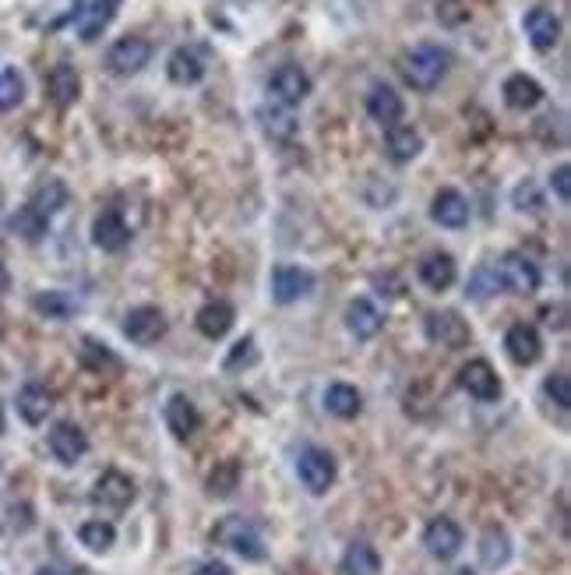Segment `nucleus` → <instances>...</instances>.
<instances>
[{
  "label": "nucleus",
  "instance_id": "6",
  "mask_svg": "<svg viewBox=\"0 0 571 575\" xmlns=\"http://www.w3.org/2000/svg\"><path fill=\"white\" fill-rule=\"evenodd\" d=\"M494 272H497V283L512 293H522V297L540 290V269H536V262H529L526 254H515V251L505 254V258L494 265Z\"/></svg>",
  "mask_w": 571,
  "mask_h": 575
},
{
  "label": "nucleus",
  "instance_id": "24",
  "mask_svg": "<svg viewBox=\"0 0 571 575\" xmlns=\"http://www.w3.org/2000/svg\"><path fill=\"white\" fill-rule=\"evenodd\" d=\"M381 325H385V318H381V311L371 300L356 297L353 304L346 307V329L353 332L356 339H374L381 332Z\"/></svg>",
  "mask_w": 571,
  "mask_h": 575
},
{
  "label": "nucleus",
  "instance_id": "30",
  "mask_svg": "<svg viewBox=\"0 0 571 575\" xmlns=\"http://www.w3.org/2000/svg\"><path fill=\"white\" fill-rule=\"evenodd\" d=\"M325 410L332 413V417H339V420H353L356 413L364 410V396L353 389V385H328V392H325Z\"/></svg>",
  "mask_w": 571,
  "mask_h": 575
},
{
  "label": "nucleus",
  "instance_id": "17",
  "mask_svg": "<svg viewBox=\"0 0 571 575\" xmlns=\"http://www.w3.org/2000/svg\"><path fill=\"white\" fill-rule=\"evenodd\" d=\"M501 96H505V106L508 110H519V113H526V110H533V106H540L543 103V85L536 82L533 75H508L505 78V85H501Z\"/></svg>",
  "mask_w": 571,
  "mask_h": 575
},
{
  "label": "nucleus",
  "instance_id": "34",
  "mask_svg": "<svg viewBox=\"0 0 571 575\" xmlns=\"http://www.w3.org/2000/svg\"><path fill=\"white\" fill-rule=\"evenodd\" d=\"M78 540H82L92 554H106L113 547V540H117V530H113L110 523H103V519H89V523L78 530Z\"/></svg>",
  "mask_w": 571,
  "mask_h": 575
},
{
  "label": "nucleus",
  "instance_id": "47",
  "mask_svg": "<svg viewBox=\"0 0 571 575\" xmlns=\"http://www.w3.org/2000/svg\"><path fill=\"white\" fill-rule=\"evenodd\" d=\"M455 575H473V572H469V568H459V572H455Z\"/></svg>",
  "mask_w": 571,
  "mask_h": 575
},
{
  "label": "nucleus",
  "instance_id": "36",
  "mask_svg": "<svg viewBox=\"0 0 571 575\" xmlns=\"http://www.w3.org/2000/svg\"><path fill=\"white\" fill-rule=\"evenodd\" d=\"M25 99V78L18 68H0V113L15 110Z\"/></svg>",
  "mask_w": 571,
  "mask_h": 575
},
{
  "label": "nucleus",
  "instance_id": "39",
  "mask_svg": "<svg viewBox=\"0 0 571 575\" xmlns=\"http://www.w3.org/2000/svg\"><path fill=\"white\" fill-rule=\"evenodd\" d=\"M261 120H265V131L275 138V142H286V138L297 135V120H293L290 106H282V110H272V113H261Z\"/></svg>",
  "mask_w": 571,
  "mask_h": 575
},
{
  "label": "nucleus",
  "instance_id": "15",
  "mask_svg": "<svg viewBox=\"0 0 571 575\" xmlns=\"http://www.w3.org/2000/svg\"><path fill=\"white\" fill-rule=\"evenodd\" d=\"M431 219L438 226H448V230H459V226L469 223V202L462 191L455 187H441L431 202Z\"/></svg>",
  "mask_w": 571,
  "mask_h": 575
},
{
  "label": "nucleus",
  "instance_id": "18",
  "mask_svg": "<svg viewBox=\"0 0 571 575\" xmlns=\"http://www.w3.org/2000/svg\"><path fill=\"white\" fill-rule=\"evenodd\" d=\"M92 240H96L99 251H124L127 244H131V226L124 223V216L120 212H103V216H96V223H92Z\"/></svg>",
  "mask_w": 571,
  "mask_h": 575
},
{
  "label": "nucleus",
  "instance_id": "8",
  "mask_svg": "<svg viewBox=\"0 0 571 575\" xmlns=\"http://www.w3.org/2000/svg\"><path fill=\"white\" fill-rule=\"evenodd\" d=\"M124 336L131 339V343L138 346H152L159 343V339L166 336V318L159 307H131V311L124 314Z\"/></svg>",
  "mask_w": 571,
  "mask_h": 575
},
{
  "label": "nucleus",
  "instance_id": "10",
  "mask_svg": "<svg viewBox=\"0 0 571 575\" xmlns=\"http://www.w3.org/2000/svg\"><path fill=\"white\" fill-rule=\"evenodd\" d=\"M459 385L473 399H480V403H494V399L501 396V378H497V371L487 360H469L459 371Z\"/></svg>",
  "mask_w": 571,
  "mask_h": 575
},
{
  "label": "nucleus",
  "instance_id": "7",
  "mask_svg": "<svg viewBox=\"0 0 571 575\" xmlns=\"http://www.w3.org/2000/svg\"><path fill=\"white\" fill-rule=\"evenodd\" d=\"M268 92L279 106H297L311 96V75L300 64H282L268 78Z\"/></svg>",
  "mask_w": 571,
  "mask_h": 575
},
{
  "label": "nucleus",
  "instance_id": "13",
  "mask_svg": "<svg viewBox=\"0 0 571 575\" xmlns=\"http://www.w3.org/2000/svg\"><path fill=\"white\" fill-rule=\"evenodd\" d=\"M50 452L57 463L75 466L89 452V438H85V431L78 424H57L50 431Z\"/></svg>",
  "mask_w": 571,
  "mask_h": 575
},
{
  "label": "nucleus",
  "instance_id": "37",
  "mask_svg": "<svg viewBox=\"0 0 571 575\" xmlns=\"http://www.w3.org/2000/svg\"><path fill=\"white\" fill-rule=\"evenodd\" d=\"M78 360H82V367H89L92 374H103V371H113V367H120V360L113 357L110 350H106L103 343H92V339H85L82 350H78Z\"/></svg>",
  "mask_w": 571,
  "mask_h": 575
},
{
  "label": "nucleus",
  "instance_id": "2",
  "mask_svg": "<svg viewBox=\"0 0 571 575\" xmlns=\"http://www.w3.org/2000/svg\"><path fill=\"white\" fill-rule=\"evenodd\" d=\"M212 540L223 547H230L233 554H240L244 561H261L265 558V540H261L258 526L244 516H223L212 530Z\"/></svg>",
  "mask_w": 571,
  "mask_h": 575
},
{
  "label": "nucleus",
  "instance_id": "42",
  "mask_svg": "<svg viewBox=\"0 0 571 575\" xmlns=\"http://www.w3.org/2000/svg\"><path fill=\"white\" fill-rule=\"evenodd\" d=\"M550 187H554L557 202H568L571 198V170L568 166H557V170L550 173Z\"/></svg>",
  "mask_w": 571,
  "mask_h": 575
},
{
  "label": "nucleus",
  "instance_id": "1",
  "mask_svg": "<svg viewBox=\"0 0 571 575\" xmlns=\"http://www.w3.org/2000/svg\"><path fill=\"white\" fill-rule=\"evenodd\" d=\"M402 78L406 85H413L416 92H431L441 85V78L448 75V53L434 43H420L413 50L402 53Z\"/></svg>",
  "mask_w": 571,
  "mask_h": 575
},
{
  "label": "nucleus",
  "instance_id": "20",
  "mask_svg": "<svg viewBox=\"0 0 571 575\" xmlns=\"http://www.w3.org/2000/svg\"><path fill=\"white\" fill-rule=\"evenodd\" d=\"M367 113L381 127H395L402 120V113H406V103H402V96L392 85H374L371 96H367Z\"/></svg>",
  "mask_w": 571,
  "mask_h": 575
},
{
  "label": "nucleus",
  "instance_id": "35",
  "mask_svg": "<svg viewBox=\"0 0 571 575\" xmlns=\"http://www.w3.org/2000/svg\"><path fill=\"white\" fill-rule=\"evenodd\" d=\"M237 484H240L237 459H226V463H219L216 470L208 473V491L216 494V498H230V494L237 491Z\"/></svg>",
  "mask_w": 571,
  "mask_h": 575
},
{
  "label": "nucleus",
  "instance_id": "19",
  "mask_svg": "<svg viewBox=\"0 0 571 575\" xmlns=\"http://www.w3.org/2000/svg\"><path fill=\"white\" fill-rule=\"evenodd\" d=\"M92 501L103 508H127L134 501V480L124 477L120 470H110L99 477L96 491H92Z\"/></svg>",
  "mask_w": 571,
  "mask_h": 575
},
{
  "label": "nucleus",
  "instance_id": "27",
  "mask_svg": "<svg viewBox=\"0 0 571 575\" xmlns=\"http://www.w3.org/2000/svg\"><path fill=\"white\" fill-rule=\"evenodd\" d=\"M18 417L25 420V424H43L46 417H50L53 410V396L43 389V385H25L22 392H18Z\"/></svg>",
  "mask_w": 571,
  "mask_h": 575
},
{
  "label": "nucleus",
  "instance_id": "32",
  "mask_svg": "<svg viewBox=\"0 0 571 575\" xmlns=\"http://www.w3.org/2000/svg\"><path fill=\"white\" fill-rule=\"evenodd\" d=\"M32 209L39 212L43 219H53L60 209L67 205V187L60 184V180H46V184L36 187V195H32Z\"/></svg>",
  "mask_w": 571,
  "mask_h": 575
},
{
  "label": "nucleus",
  "instance_id": "3",
  "mask_svg": "<svg viewBox=\"0 0 571 575\" xmlns=\"http://www.w3.org/2000/svg\"><path fill=\"white\" fill-rule=\"evenodd\" d=\"M297 477L311 494H325L335 484V477H339V466H335L332 452L311 445V449H304L297 456Z\"/></svg>",
  "mask_w": 571,
  "mask_h": 575
},
{
  "label": "nucleus",
  "instance_id": "16",
  "mask_svg": "<svg viewBox=\"0 0 571 575\" xmlns=\"http://www.w3.org/2000/svg\"><path fill=\"white\" fill-rule=\"evenodd\" d=\"M505 350H508V357H512L515 364L529 367V364H536V360H540L543 339H540V332H536L533 325L519 322V325H512V329L505 332Z\"/></svg>",
  "mask_w": 571,
  "mask_h": 575
},
{
  "label": "nucleus",
  "instance_id": "21",
  "mask_svg": "<svg viewBox=\"0 0 571 575\" xmlns=\"http://www.w3.org/2000/svg\"><path fill=\"white\" fill-rule=\"evenodd\" d=\"M166 427L173 431V438L177 441H187L194 438V431L201 427V413L198 406L191 403L187 396H170V403H166Z\"/></svg>",
  "mask_w": 571,
  "mask_h": 575
},
{
  "label": "nucleus",
  "instance_id": "41",
  "mask_svg": "<svg viewBox=\"0 0 571 575\" xmlns=\"http://www.w3.org/2000/svg\"><path fill=\"white\" fill-rule=\"evenodd\" d=\"M258 360V350H254V339H240L237 346H233V353L226 357V371H237L240 364H254Z\"/></svg>",
  "mask_w": 571,
  "mask_h": 575
},
{
  "label": "nucleus",
  "instance_id": "43",
  "mask_svg": "<svg viewBox=\"0 0 571 575\" xmlns=\"http://www.w3.org/2000/svg\"><path fill=\"white\" fill-rule=\"evenodd\" d=\"M497 286H501V283H497V272L494 269H480L473 276V290H469V293H473V297H487V293H494Z\"/></svg>",
  "mask_w": 571,
  "mask_h": 575
},
{
  "label": "nucleus",
  "instance_id": "4",
  "mask_svg": "<svg viewBox=\"0 0 571 575\" xmlns=\"http://www.w3.org/2000/svg\"><path fill=\"white\" fill-rule=\"evenodd\" d=\"M149 60H152V43L149 39H141V36H124L106 50V68L120 78L138 75Z\"/></svg>",
  "mask_w": 571,
  "mask_h": 575
},
{
  "label": "nucleus",
  "instance_id": "14",
  "mask_svg": "<svg viewBox=\"0 0 571 575\" xmlns=\"http://www.w3.org/2000/svg\"><path fill=\"white\" fill-rule=\"evenodd\" d=\"M423 544H427L431 558H438V561H452L455 554L462 551L466 537H462L459 523H452V519H434V523L427 526V533H423Z\"/></svg>",
  "mask_w": 571,
  "mask_h": 575
},
{
  "label": "nucleus",
  "instance_id": "23",
  "mask_svg": "<svg viewBox=\"0 0 571 575\" xmlns=\"http://www.w3.org/2000/svg\"><path fill=\"white\" fill-rule=\"evenodd\" d=\"M385 152H388V159H392V163H413V159L423 152V135L416 131V127H409V124L388 127Z\"/></svg>",
  "mask_w": 571,
  "mask_h": 575
},
{
  "label": "nucleus",
  "instance_id": "33",
  "mask_svg": "<svg viewBox=\"0 0 571 575\" xmlns=\"http://www.w3.org/2000/svg\"><path fill=\"white\" fill-rule=\"evenodd\" d=\"M32 307H36L39 314H46V318H53V322H64V318H71V314L78 311V300L71 297V293L50 290V293H39V297L32 300Z\"/></svg>",
  "mask_w": 571,
  "mask_h": 575
},
{
  "label": "nucleus",
  "instance_id": "29",
  "mask_svg": "<svg viewBox=\"0 0 571 575\" xmlns=\"http://www.w3.org/2000/svg\"><path fill=\"white\" fill-rule=\"evenodd\" d=\"M508 558H512V540H508V533L501 530V526H487L480 537L483 568H501V565H508Z\"/></svg>",
  "mask_w": 571,
  "mask_h": 575
},
{
  "label": "nucleus",
  "instance_id": "46",
  "mask_svg": "<svg viewBox=\"0 0 571 575\" xmlns=\"http://www.w3.org/2000/svg\"><path fill=\"white\" fill-rule=\"evenodd\" d=\"M8 286V272H4V265H0V290Z\"/></svg>",
  "mask_w": 571,
  "mask_h": 575
},
{
  "label": "nucleus",
  "instance_id": "22",
  "mask_svg": "<svg viewBox=\"0 0 571 575\" xmlns=\"http://www.w3.org/2000/svg\"><path fill=\"white\" fill-rule=\"evenodd\" d=\"M455 279H459V265H455L452 254L438 251V254H427L420 262V283L427 286V290L441 293V290H448Z\"/></svg>",
  "mask_w": 571,
  "mask_h": 575
},
{
  "label": "nucleus",
  "instance_id": "40",
  "mask_svg": "<svg viewBox=\"0 0 571 575\" xmlns=\"http://www.w3.org/2000/svg\"><path fill=\"white\" fill-rule=\"evenodd\" d=\"M543 392L550 396V403H557V410H568L571 406V381L564 371H554L547 381H543Z\"/></svg>",
  "mask_w": 571,
  "mask_h": 575
},
{
  "label": "nucleus",
  "instance_id": "11",
  "mask_svg": "<svg viewBox=\"0 0 571 575\" xmlns=\"http://www.w3.org/2000/svg\"><path fill=\"white\" fill-rule=\"evenodd\" d=\"M314 290V276L300 265H279L272 272V297L279 304H297Z\"/></svg>",
  "mask_w": 571,
  "mask_h": 575
},
{
  "label": "nucleus",
  "instance_id": "38",
  "mask_svg": "<svg viewBox=\"0 0 571 575\" xmlns=\"http://www.w3.org/2000/svg\"><path fill=\"white\" fill-rule=\"evenodd\" d=\"M46 226H50V219L39 216L32 205H25V209H18L15 216H11V230L22 233L25 240H39L46 233Z\"/></svg>",
  "mask_w": 571,
  "mask_h": 575
},
{
  "label": "nucleus",
  "instance_id": "28",
  "mask_svg": "<svg viewBox=\"0 0 571 575\" xmlns=\"http://www.w3.org/2000/svg\"><path fill=\"white\" fill-rule=\"evenodd\" d=\"M233 318L237 314H233V307L226 300H212V304H205L198 311V332L208 339H223L233 329Z\"/></svg>",
  "mask_w": 571,
  "mask_h": 575
},
{
  "label": "nucleus",
  "instance_id": "31",
  "mask_svg": "<svg viewBox=\"0 0 571 575\" xmlns=\"http://www.w3.org/2000/svg\"><path fill=\"white\" fill-rule=\"evenodd\" d=\"M342 572L346 575H378L381 572L378 551H374L371 544H364V540L349 544V551L342 554Z\"/></svg>",
  "mask_w": 571,
  "mask_h": 575
},
{
  "label": "nucleus",
  "instance_id": "5",
  "mask_svg": "<svg viewBox=\"0 0 571 575\" xmlns=\"http://www.w3.org/2000/svg\"><path fill=\"white\" fill-rule=\"evenodd\" d=\"M423 329H427V339H431L434 346H445V350H462V346H469V339H473L469 322L455 311H431L427 322H423Z\"/></svg>",
  "mask_w": 571,
  "mask_h": 575
},
{
  "label": "nucleus",
  "instance_id": "9",
  "mask_svg": "<svg viewBox=\"0 0 571 575\" xmlns=\"http://www.w3.org/2000/svg\"><path fill=\"white\" fill-rule=\"evenodd\" d=\"M78 96H82V75H78L75 64H67V60L53 64L46 71V99L60 110H67V106L78 103Z\"/></svg>",
  "mask_w": 571,
  "mask_h": 575
},
{
  "label": "nucleus",
  "instance_id": "44",
  "mask_svg": "<svg viewBox=\"0 0 571 575\" xmlns=\"http://www.w3.org/2000/svg\"><path fill=\"white\" fill-rule=\"evenodd\" d=\"M194 575H230V568H226V565H219V561H212V565H201Z\"/></svg>",
  "mask_w": 571,
  "mask_h": 575
},
{
  "label": "nucleus",
  "instance_id": "12",
  "mask_svg": "<svg viewBox=\"0 0 571 575\" xmlns=\"http://www.w3.org/2000/svg\"><path fill=\"white\" fill-rule=\"evenodd\" d=\"M522 29H526V39L533 43V50L547 53L561 39V18L550 8H529L526 18H522Z\"/></svg>",
  "mask_w": 571,
  "mask_h": 575
},
{
  "label": "nucleus",
  "instance_id": "45",
  "mask_svg": "<svg viewBox=\"0 0 571 575\" xmlns=\"http://www.w3.org/2000/svg\"><path fill=\"white\" fill-rule=\"evenodd\" d=\"M36 575H82L78 568H57V565H43Z\"/></svg>",
  "mask_w": 571,
  "mask_h": 575
},
{
  "label": "nucleus",
  "instance_id": "26",
  "mask_svg": "<svg viewBox=\"0 0 571 575\" xmlns=\"http://www.w3.org/2000/svg\"><path fill=\"white\" fill-rule=\"evenodd\" d=\"M117 8H120V0H92L89 8L82 11V18H78V36H82L85 43L99 39L106 25L117 18Z\"/></svg>",
  "mask_w": 571,
  "mask_h": 575
},
{
  "label": "nucleus",
  "instance_id": "48",
  "mask_svg": "<svg viewBox=\"0 0 571 575\" xmlns=\"http://www.w3.org/2000/svg\"><path fill=\"white\" fill-rule=\"evenodd\" d=\"M0 431H4V413H0Z\"/></svg>",
  "mask_w": 571,
  "mask_h": 575
},
{
  "label": "nucleus",
  "instance_id": "25",
  "mask_svg": "<svg viewBox=\"0 0 571 575\" xmlns=\"http://www.w3.org/2000/svg\"><path fill=\"white\" fill-rule=\"evenodd\" d=\"M166 75H170L173 85H198L205 78V60L191 50V46H180V50L170 53L166 60Z\"/></svg>",
  "mask_w": 571,
  "mask_h": 575
}]
</instances>
